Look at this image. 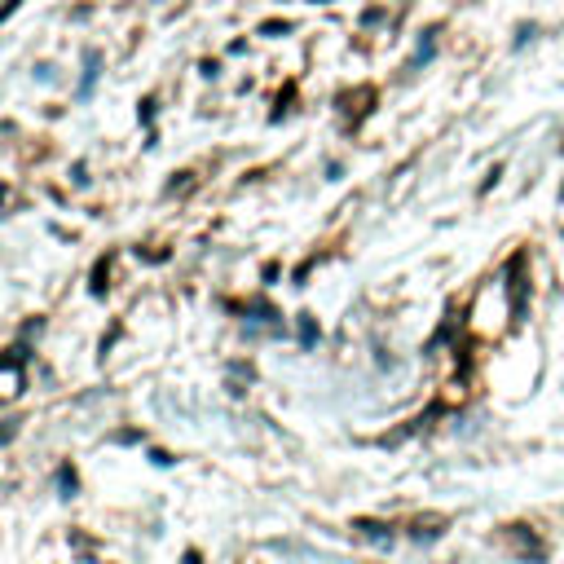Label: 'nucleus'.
Returning a JSON list of instances; mask_svg holds the SVG:
<instances>
[{
	"label": "nucleus",
	"mask_w": 564,
	"mask_h": 564,
	"mask_svg": "<svg viewBox=\"0 0 564 564\" xmlns=\"http://www.w3.org/2000/svg\"><path fill=\"white\" fill-rule=\"evenodd\" d=\"M511 543H516V551H520L529 564H543V560H547V547L538 543V538L525 529V525H511Z\"/></svg>",
	"instance_id": "nucleus-2"
},
{
	"label": "nucleus",
	"mask_w": 564,
	"mask_h": 564,
	"mask_svg": "<svg viewBox=\"0 0 564 564\" xmlns=\"http://www.w3.org/2000/svg\"><path fill=\"white\" fill-rule=\"evenodd\" d=\"M511 278V273H507ZM507 291H511V313L516 318H525V309H529V278H525V251L516 256V278L507 282Z\"/></svg>",
	"instance_id": "nucleus-1"
},
{
	"label": "nucleus",
	"mask_w": 564,
	"mask_h": 564,
	"mask_svg": "<svg viewBox=\"0 0 564 564\" xmlns=\"http://www.w3.org/2000/svg\"><path fill=\"white\" fill-rule=\"evenodd\" d=\"M9 437H14V428H0V441H9Z\"/></svg>",
	"instance_id": "nucleus-4"
},
{
	"label": "nucleus",
	"mask_w": 564,
	"mask_h": 564,
	"mask_svg": "<svg viewBox=\"0 0 564 564\" xmlns=\"http://www.w3.org/2000/svg\"><path fill=\"white\" fill-rule=\"evenodd\" d=\"M300 340H304V344H313V340H318V327H313V318H309V313L300 318Z\"/></svg>",
	"instance_id": "nucleus-3"
}]
</instances>
